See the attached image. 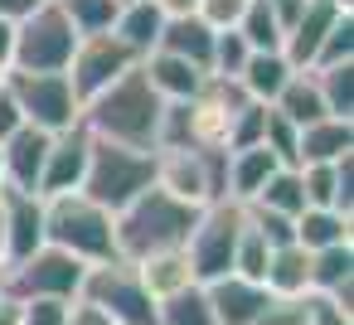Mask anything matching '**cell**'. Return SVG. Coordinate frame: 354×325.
<instances>
[{"instance_id": "obj_3", "label": "cell", "mask_w": 354, "mask_h": 325, "mask_svg": "<svg viewBox=\"0 0 354 325\" xmlns=\"http://www.w3.org/2000/svg\"><path fill=\"white\" fill-rule=\"evenodd\" d=\"M44 243L78 257L83 267L97 262H117V233H112V214L97 209L83 194H59L44 199Z\"/></svg>"}, {"instance_id": "obj_50", "label": "cell", "mask_w": 354, "mask_h": 325, "mask_svg": "<svg viewBox=\"0 0 354 325\" xmlns=\"http://www.w3.org/2000/svg\"><path fill=\"white\" fill-rule=\"evenodd\" d=\"M0 281H6V262H0Z\"/></svg>"}, {"instance_id": "obj_51", "label": "cell", "mask_w": 354, "mask_h": 325, "mask_svg": "<svg viewBox=\"0 0 354 325\" xmlns=\"http://www.w3.org/2000/svg\"><path fill=\"white\" fill-rule=\"evenodd\" d=\"M117 6H131V0H117Z\"/></svg>"}, {"instance_id": "obj_48", "label": "cell", "mask_w": 354, "mask_h": 325, "mask_svg": "<svg viewBox=\"0 0 354 325\" xmlns=\"http://www.w3.org/2000/svg\"><path fill=\"white\" fill-rule=\"evenodd\" d=\"M156 6H160V15H165V20H180V15H194L199 0H156Z\"/></svg>"}, {"instance_id": "obj_15", "label": "cell", "mask_w": 354, "mask_h": 325, "mask_svg": "<svg viewBox=\"0 0 354 325\" xmlns=\"http://www.w3.org/2000/svg\"><path fill=\"white\" fill-rule=\"evenodd\" d=\"M296 175H301L306 209H335L354 219V151L330 165H296Z\"/></svg>"}, {"instance_id": "obj_8", "label": "cell", "mask_w": 354, "mask_h": 325, "mask_svg": "<svg viewBox=\"0 0 354 325\" xmlns=\"http://www.w3.org/2000/svg\"><path fill=\"white\" fill-rule=\"evenodd\" d=\"M238 233H243V204L223 199V204L199 209V223H194V233L185 238V262H189V277H194L199 286H209V281H218V277L233 272Z\"/></svg>"}, {"instance_id": "obj_24", "label": "cell", "mask_w": 354, "mask_h": 325, "mask_svg": "<svg viewBox=\"0 0 354 325\" xmlns=\"http://www.w3.org/2000/svg\"><path fill=\"white\" fill-rule=\"evenodd\" d=\"M136 267V277H141V286L151 291V301H165V296H175V291H185L194 277H189V262H185V248H170V252H151V257H141V262H131Z\"/></svg>"}, {"instance_id": "obj_5", "label": "cell", "mask_w": 354, "mask_h": 325, "mask_svg": "<svg viewBox=\"0 0 354 325\" xmlns=\"http://www.w3.org/2000/svg\"><path fill=\"white\" fill-rule=\"evenodd\" d=\"M73 49H78V35L64 20L59 0H44L39 10H30L25 20H15L10 73H64L68 59H73Z\"/></svg>"}, {"instance_id": "obj_47", "label": "cell", "mask_w": 354, "mask_h": 325, "mask_svg": "<svg viewBox=\"0 0 354 325\" xmlns=\"http://www.w3.org/2000/svg\"><path fill=\"white\" fill-rule=\"evenodd\" d=\"M68 325H112L107 315H97L93 306H83V301H73V315H68Z\"/></svg>"}, {"instance_id": "obj_44", "label": "cell", "mask_w": 354, "mask_h": 325, "mask_svg": "<svg viewBox=\"0 0 354 325\" xmlns=\"http://www.w3.org/2000/svg\"><path fill=\"white\" fill-rule=\"evenodd\" d=\"M267 10H272V20L281 25V39H286V30L301 20V10H306V0H267Z\"/></svg>"}, {"instance_id": "obj_25", "label": "cell", "mask_w": 354, "mask_h": 325, "mask_svg": "<svg viewBox=\"0 0 354 325\" xmlns=\"http://www.w3.org/2000/svg\"><path fill=\"white\" fill-rule=\"evenodd\" d=\"M272 112H281V117H286L296 131H301V127H310V122H320V117H325V102H320L315 73H310V68H296V73L286 78V88L277 93Z\"/></svg>"}, {"instance_id": "obj_46", "label": "cell", "mask_w": 354, "mask_h": 325, "mask_svg": "<svg viewBox=\"0 0 354 325\" xmlns=\"http://www.w3.org/2000/svg\"><path fill=\"white\" fill-rule=\"evenodd\" d=\"M39 6H44V0H0V20H25Z\"/></svg>"}, {"instance_id": "obj_12", "label": "cell", "mask_w": 354, "mask_h": 325, "mask_svg": "<svg viewBox=\"0 0 354 325\" xmlns=\"http://www.w3.org/2000/svg\"><path fill=\"white\" fill-rule=\"evenodd\" d=\"M35 248H44V199L35 189L0 185V257L20 262Z\"/></svg>"}, {"instance_id": "obj_11", "label": "cell", "mask_w": 354, "mask_h": 325, "mask_svg": "<svg viewBox=\"0 0 354 325\" xmlns=\"http://www.w3.org/2000/svg\"><path fill=\"white\" fill-rule=\"evenodd\" d=\"M141 59L122 44V39H112V35H88V39H78V49H73V59H68V83H73V93H78V102H93L102 88H112L122 73H131Z\"/></svg>"}, {"instance_id": "obj_1", "label": "cell", "mask_w": 354, "mask_h": 325, "mask_svg": "<svg viewBox=\"0 0 354 325\" xmlns=\"http://www.w3.org/2000/svg\"><path fill=\"white\" fill-rule=\"evenodd\" d=\"M160 112H165V102L151 93V83L141 78V64H136L112 88H102L93 102H83L78 127L97 141H117V146H131V151H156Z\"/></svg>"}, {"instance_id": "obj_28", "label": "cell", "mask_w": 354, "mask_h": 325, "mask_svg": "<svg viewBox=\"0 0 354 325\" xmlns=\"http://www.w3.org/2000/svg\"><path fill=\"white\" fill-rule=\"evenodd\" d=\"M243 209H267V214H281V219H296L306 209V194H301V175L296 170H272L267 185L243 204Z\"/></svg>"}, {"instance_id": "obj_27", "label": "cell", "mask_w": 354, "mask_h": 325, "mask_svg": "<svg viewBox=\"0 0 354 325\" xmlns=\"http://www.w3.org/2000/svg\"><path fill=\"white\" fill-rule=\"evenodd\" d=\"M296 243H301L306 252L354 243V219H344V214H335V209H301V214H296Z\"/></svg>"}, {"instance_id": "obj_6", "label": "cell", "mask_w": 354, "mask_h": 325, "mask_svg": "<svg viewBox=\"0 0 354 325\" xmlns=\"http://www.w3.org/2000/svg\"><path fill=\"white\" fill-rule=\"evenodd\" d=\"M78 301L93 306L97 315H107L112 325H156V301H151V291L141 286L136 267L122 262V257L88 267Z\"/></svg>"}, {"instance_id": "obj_43", "label": "cell", "mask_w": 354, "mask_h": 325, "mask_svg": "<svg viewBox=\"0 0 354 325\" xmlns=\"http://www.w3.org/2000/svg\"><path fill=\"white\" fill-rule=\"evenodd\" d=\"M20 127H25V117H20V107H15V98H10V88L0 83V146H6Z\"/></svg>"}, {"instance_id": "obj_13", "label": "cell", "mask_w": 354, "mask_h": 325, "mask_svg": "<svg viewBox=\"0 0 354 325\" xmlns=\"http://www.w3.org/2000/svg\"><path fill=\"white\" fill-rule=\"evenodd\" d=\"M88 146L93 136L83 127H68L49 141V156H44V175H39V199H59V194H78L83 189V175H88Z\"/></svg>"}, {"instance_id": "obj_52", "label": "cell", "mask_w": 354, "mask_h": 325, "mask_svg": "<svg viewBox=\"0 0 354 325\" xmlns=\"http://www.w3.org/2000/svg\"><path fill=\"white\" fill-rule=\"evenodd\" d=\"M0 83H6V73H0Z\"/></svg>"}, {"instance_id": "obj_34", "label": "cell", "mask_w": 354, "mask_h": 325, "mask_svg": "<svg viewBox=\"0 0 354 325\" xmlns=\"http://www.w3.org/2000/svg\"><path fill=\"white\" fill-rule=\"evenodd\" d=\"M248 54H252V49L238 39V30H218V35H214V54H209V78H233V83H238Z\"/></svg>"}, {"instance_id": "obj_23", "label": "cell", "mask_w": 354, "mask_h": 325, "mask_svg": "<svg viewBox=\"0 0 354 325\" xmlns=\"http://www.w3.org/2000/svg\"><path fill=\"white\" fill-rule=\"evenodd\" d=\"M156 49H165V54H175V59H189L194 68H204V73H209L214 30H209L199 15H180V20H165V30H160V44H156Z\"/></svg>"}, {"instance_id": "obj_45", "label": "cell", "mask_w": 354, "mask_h": 325, "mask_svg": "<svg viewBox=\"0 0 354 325\" xmlns=\"http://www.w3.org/2000/svg\"><path fill=\"white\" fill-rule=\"evenodd\" d=\"M10 54H15V20H0V73H10Z\"/></svg>"}, {"instance_id": "obj_36", "label": "cell", "mask_w": 354, "mask_h": 325, "mask_svg": "<svg viewBox=\"0 0 354 325\" xmlns=\"http://www.w3.org/2000/svg\"><path fill=\"white\" fill-rule=\"evenodd\" d=\"M262 127H267V107H262V102H248V107L228 122V141H223V151H248V146H262Z\"/></svg>"}, {"instance_id": "obj_32", "label": "cell", "mask_w": 354, "mask_h": 325, "mask_svg": "<svg viewBox=\"0 0 354 325\" xmlns=\"http://www.w3.org/2000/svg\"><path fill=\"white\" fill-rule=\"evenodd\" d=\"M59 10L73 25V35L88 39V35H112V20H117L122 6L117 0H59Z\"/></svg>"}, {"instance_id": "obj_7", "label": "cell", "mask_w": 354, "mask_h": 325, "mask_svg": "<svg viewBox=\"0 0 354 325\" xmlns=\"http://www.w3.org/2000/svg\"><path fill=\"white\" fill-rule=\"evenodd\" d=\"M83 277L88 267L59 248H35L30 257L20 262H6V281H0V291H10L15 301H78L83 291Z\"/></svg>"}, {"instance_id": "obj_31", "label": "cell", "mask_w": 354, "mask_h": 325, "mask_svg": "<svg viewBox=\"0 0 354 325\" xmlns=\"http://www.w3.org/2000/svg\"><path fill=\"white\" fill-rule=\"evenodd\" d=\"M238 39L252 49V54H281V25L272 20L267 0H248V10L238 15Z\"/></svg>"}, {"instance_id": "obj_30", "label": "cell", "mask_w": 354, "mask_h": 325, "mask_svg": "<svg viewBox=\"0 0 354 325\" xmlns=\"http://www.w3.org/2000/svg\"><path fill=\"white\" fill-rule=\"evenodd\" d=\"M156 325H218L214 310H209V296L199 281H189L185 291L156 301Z\"/></svg>"}, {"instance_id": "obj_53", "label": "cell", "mask_w": 354, "mask_h": 325, "mask_svg": "<svg viewBox=\"0 0 354 325\" xmlns=\"http://www.w3.org/2000/svg\"><path fill=\"white\" fill-rule=\"evenodd\" d=\"M0 262H6V257H0Z\"/></svg>"}, {"instance_id": "obj_39", "label": "cell", "mask_w": 354, "mask_h": 325, "mask_svg": "<svg viewBox=\"0 0 354 325\" xmlns=\"http://www.w3.org/2000/svg\"><path fill=\"white\" fill-rule=\"evenodd\" d=\"M310 315V296H272L257 325H306Z\"/></svg>"}, {"instance_id": "obj_40", "label": "cell", "mask_w": 354, "mask_h": 325, "mask_svg": "<svg viewBox=\"0 0 354 325\" xmlns=\"http://www.w3.org/2000/svg\"><path fill=\"white\" fill-rule=\"evenodd\" d=\"M243 10H248V0H199V6H194V15H199L214 35H218V30H233Z\"/></svg>"}, {"instance_id": "obj_4", "label": "cell", "mask_w": 354, "mask_h": 325, "mask_svg": "<svg viewBox=\"0 0 354 325\" xmlns=\"http://www.w3.org/2000/svg\"><path fill=\"white\" fill-rule=\"evenodd\" d=\"M156 185V151H131L117 141H97L88 146V175H83V199H93L107 214H122L136 194H146Z\"/></svg>"}, {"instance_id": "obj_26", "label": "cell", "mask_w": 354, "mask_h": 325, "mask_svg": "<svg viewBox=\"0 0 354 325\" xmlns=\"http://www.w3.org/2000/svg\"><path fill=\"white\" fill-rule=\"evenodd\" d=\"M296 68L281 59V54H248V64H243V73H238V88L252 98V102H262V107H272L277 102V93L286 88V78H291Z\"/></svg>"}, {"instance_id": "obj_42", "label": "cell", "mask_w": 354, "mask_h": 325, "mask_svg": "<svg viewBox=\"0 0 354 325\" xmlns=\"http://www.w3.org/2000/svg\"><path fill=\"white\" fill-rule=\"evenodd\" d=\"M306 325H354V315H344L335 301H325V296H310V315H306Z\"/></svg>"}, {"instance_id": "obj_9", "label": "cell", "mask_w": 354, "mask_h": 325, "mask_svg": "<svg viewBox=\"0 0 354 325\" xmlns=\"http://www.w3.org/2000/svg\"><path fill=\"white\" fill-rule=\"evenodd\" d=\"M6 88L25 117V127H39L49 136L78 127L83 117V102L68 83V73H6Z\"/></svg>"}, {"instance_id": "obj_16", "label": "cell", "mask_w": 354, "mask_h": 325, "mask_svg": "<svg viewBox=\"0 0 354 325\" xmlns=\"http://www.w3.org/2000/svg\"><path fill=\"white\" fill-rule=\"evenodd\" d=\"M49 131L39 127H20L6 146H0V185L10 189H35L39 194V175H44V156H49Z\"/></svg>"}, {"instance_id": "obj_20", "label": "cell", "mask_w": 354, "mask_h": 325, "mask_svg": "<svg viewBox=\"0 0 354 325\" xmlns=\"http://www.w3.org/2000/svg\"><path fill=\"white\" fill-rule=\"evenodd\" d=\"M349 151H354V122H339V117H320L296 136V165H330Z\"/></svg>"}, {"instance_id": "obj_37", "label": "cell", "mask_w": 354, "mask_h": 325, "mask_svg": "<svg viewBox=\"0 0 354 325\" xmlns=\"http://www.w3.org/2000/svg\"><path fill=\"white\" fill-rule=\"evenodd\" d=\"M330 64H354V15H344L325 35V44H320V54H315L310 68H330Z\"/></svg>"}, {"instance_id": "obj_18", "label": "cell", "mask_w": 354, "mask_h": 325, "mask_svg": "<svg viewBox=\"0 0 354 325\" xmlns=\"http://www.w3.org/2000/svg\"><path fill=\"white\" fill-rule=\"evenodd\" d=\"M141 78L151 83V93H156L160 102H194V98L204 93V83H209L204 68H194L189 59H175V54H165V49H151V54L141 59Z\"/></svg>"}, {"instance_id": "obj_41", "label": "cell", "mask_w": 354, "mask_h": 325, "mask_svg": "<svg viewBox=\"0 0 354 325\" xmlns=\"http://www.w3.org/2000/svg\"><path fill=\"white\" fill-rule=\"evenodd\" d=\"M73 301H20V325H68Z\"/></svg>"}, {"instance_id": "obj_21", "label": "cell", "mask_w": 354, "mask_h": 325, "mask_svg": "<svg viewBox=\"0 0 354 325\" xmlns=\"http://www.w3.org/2000/svg\"><path fill=\"white\" fill-rule=\"evenodd\" d=\"M160 30H165V15H160L156 0H131V6H122L117 20H112V39H122L136 59H146L160 44Z\"/></svg>"}, {"instance_id": "obj_29", "label": "cell", "mask_w": 354, "mask_h": 325, "mask_svg": "<svg viewBox=\"0 0 354 325\" xmlns=\"http://www.w3.org/2000/svg\"><path fill=\"white\" fill-rule=\"evenodd\" d=\"M310 73H315L325 117L354 122V64H330V68H310Z\"/></svg>"}, {"instance_id": "obj_33", "label": "cell", "mask_w": 354, "mask_h": 325, "mask_svg": "<svg viewBox=\"0 0 354 325\" xmlns=\"http://www.w3.org/2000/svg\"><path fill=\"white\" fill-rule=\"evenodd\" d=\"M267 257H272V248L262 243V233L248 223V214H243V233H238V248H233V277H248V281H262V272H267Z\"/></svg>"}, {"instance_id": "obj_22", "label": "cell", "mask_w": 354, "mask_h": 325, "mask_svg": "<svg viewBox=\"0 0 354 325\" xmlns=\"http://www.w3.org/2000/svg\"><path fill=\"white\" fill-rule=\"evenodd\" d=\"M262 286H267V296H310V252L301 243L272 248Z\"/></svg>"}, {"instance_id": "obj_2", "label": "cell", "mask_w": 354, "mask_h": 325, "mask_svg": "<svg viewBox=\"0 0 354 325\" xmlns=\"http://www.w3.org/2000/svg\"><path fill=\"white\" fill-rule=\"evenodd\" d=\"M199 209L170 199L160 185H151L146 194H136L122 214H112V233H117V257L122 262H141L151 252H170L185 248V238L194 233Z\"/></svg>"}, {"instance_id": "obj_35", "label": "cell", "mask_w": 354, "mask_h": 325, "mask_svg": "<svg viewBox=\"0 0 354 325\" xmlns=\"http://www.w3.org/2000/svg\"><path fill=\"white\" fill-rule=\"evenodd\" d=\"M296 136H301V131H296V127H291V122H286L281 112H272V107H267V127H262V146L272 151V160H277L281 170H296Z\"/></svg>"}, {"instance_id": "obj_14", "label": "cell", "mask_w": 354, "mask_h": 325, "mask_svg": "<svg viewBox=\"0 0 354 325\" xmlns=\"http://www.w3.org/2000/svg\"><path fill=\"white\" fill-rule=\"evenodd\" d=\"M344 15H354V10L339 6V0H306L301 20H296V25L286 30V39H281V59H286L291 68H310L315 54H320V44H325V35H330Z\"/></svg>"}, {"instance_id": "obj_17", "label": "cell", "mask_w": 354, "mask_h": 325, "mask_svg": "<svg viewBox=\"0 0 354 325\" xmlns=\"http://www.w3.org/2000/svg\"><path fill=\"white\" fill-rule=\"evenodd\" d=\"M204 296H209V310H214L218 325H257L267 301H272L262 281H248V277H233V272L209 281Z\"/></svg>"}, {"instance_id": "obj_38", "label": "cell", "mask_w": 354, "mask_h": 325, "mask_svg": "<svg viewBox=\"0 0 354 325\" xmlns=\"http://www.w3.org/2000/svg\"><path fill=\"white\" fill-rule=\"evenodd\" d=\"M243 214H248V223L262 233L267 248H286V243H296V219H281V214H267V209H243Z\"/></svg>"}, {"instance_id": "obj_19", "label": "cell", "mask_w": 354, "mask_h": 325, "mask_svg": "<svg viewBox=\"0 0 354 325\" xmlns=\"http://www.w3.org/2000/svg\"><path fill=\"white\" fill-rule=\"evenodd\" d=\"M310 296H325L344 315H354V243L310 252Z\"/></svg>"}, {"instance_id": "obj_10", "label": "cell", "mask_w": 354, "mask_h": 325, "mask_svg": "<svg viewBox=\"0 0 354 325\" xmlns=\"http://www.w3.org/2000/svg\"><path fill=\"white\" fill-rule=\"evenodd\" d=\"M156 185L189 209L223 204V151H156Z\"/></svg>"}, {"instance_id": "obj_49", "label": "cell", "mask_w": 354, "mask_h": 325, "mask_svg": "<svg viewBox=\"0 0 354 325\" xmlns=\"http://www.w3.org/2000/svg\"><path fill=\"white\" fill-rule=\"evenodd\" d=\"M0 325H20V301L10 291H0Z\"/></svg>"}]
</instances>
